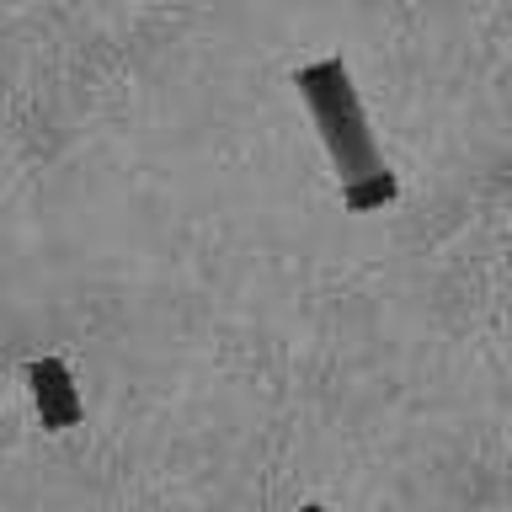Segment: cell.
<instances>
[{
    "mask_svg": "<svg viewBox=\"0 0 512 512\" xmlns=\"http://www.w3.org/2000/svg\"><path fill=\"white\" fill-rule=\"evenodd\" d=\"M294 91L320 128V144H326V155L336 166V182H358V176L384 171V155L374 144V128H368L363 96L352 86V70H347L342 54L294 70Z\"/></svg>",
    "mask_w": 512,
    "mask_h": 512,
    "instance_id": "6da1fadb",
    "label": "cell"
},
{
    "mask_svg": "<svg viewBox=\"0 0 512 512\" xmlns=\"http://www.w3.org/2000/svg\"><path fill=\"white\" fill-rule=\"evenodd\" d=\"M27 390H32V406H38V422L48 432H70L80 427V390H75V374L64 358H32L27 363Z\"/></svg>",
    "mask_w": 512,
    "mask_h": 512,
    "instance_id": "7a4b0ae2",
    "label": "cell"
},
{
    "mask_svg": "<svg viewBox=\"0 0 512 512\" xmlns=\"http://www.w3.org/2000/svg\"><path fill=\"white\" fill-rule=\"evenodd\" d=\"M395 198H400V182H395L390 166L374 171V176H358V182H342V208L347 214H374V208L395 203Z\"/></svg>",
    "mask_w": 512,
    "mask_h": 512,
    "instance_id": "3957f363",
    "label": "cell"
},
{
    "mask_svg": "<svg viewBox=\"0 0 512 512\" xmlns=\"http://www.w3.org/2000/svg\"><path fill=\"white\" fill-rule=\"evenodd\" d=\"M294 512H326V507H320V502H304V507H294Z\"/></svg>",
    "mask_w": 512,
    "mask_h": 512,
    "instance_id": "277c9868",
    "label": "cell"
}]
</instances>
